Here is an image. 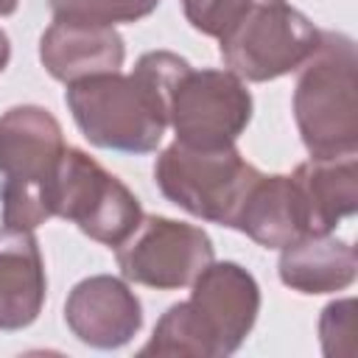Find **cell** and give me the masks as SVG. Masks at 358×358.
Segmentation results:
<instances>
[{
  "instance_id": "cell-1",
  "label": "cell",
  "mask_w": 358,
  "mask_h": 358,
  "mask_svg": "<svg viewBox=\"0 0 358 358\" xmlns=\"http://www.w3.org/2000/svg\"><path fill=\"white\" fill-rule=\"evenodd\" d=\"M185 67L187 62L171 50H148L131 73H101L67 84L64 103L92 145L151 154L168 129L171 90Z\"/></svg>"
},
{
  "instance_id": "cell-2",
  "label": "cell",
  "mask_w": 358,
  "mask_h": 358,
  "mask_svg": "<svg viewBox=\"0 0 358 358\" xmlns=\"http://www.w3.org/2000/svg\"><path fill=\"white\" fill-rule=\"evenodd\" d=\"M260 313V285L238 263H210L185 302L171 305L140 355H232L252 333Z\"/></svg>"
},
{
  "instance_id": "cell-3",
  "label": "cell",
  "mask_w": 358,
  "mask_h": 358,
  "mask_svg": "<svg viewBox=\"0 0 358 358\" xmlns=\"http://www.w3.org/2000/svg\"><path fill=\"white\" fill-rule=\"evenodd\" d=\"M355 42L338 31H319L313 53L296 67L294 120L310 157L358 151Z\"/></svg>"
},
{
  "instance_id": "cell-4",
  "label": "cell",
  "mask_w": 358,
  "mask_h": 358,
  "mask_svg": "<svg viewBox=\"0 0 358 358\" xmlns=\"http://www.w3.org/2000/svg\"><path fill=\"white\" fill-rule=\"evenodd\" d=\"M59 120L34 103L11 106L0 115V204L3 224L36 229L50 213V185L64 154Z\"/></svg>"
},
{
  "instance_id": "cell-5",
  "label": "cell",
  "mask_w": 358,
  "mask_h": 358,
  "mask_svg": "<svg viewBox=\"0 0 358 358\" xmlns=\"http://www.w3.org/2000/svg\"><path fill=\"white\" fill-rule=\"evenodd\" d=\"M257 176L235 145L190 148L173 140L154 162L157 187L171 204L229 229Z\"/></svg>"
},
{
  "instance_id": "cell-6",
  "label": "cell",
  "mask_w": 358,
  "mask_h": 358,
  "mask_svg": "<svg viewBox=\"0 0 358 358\" xmlns=\"http://www.w3.org/2000/svg\"><path fill=\"white\" fill-rule=\"evenodd\" d=\"M319 28L288 0H246L218 39L224 67L241 81H274L294 73L316 48Z\"/></svg>"
},
{
  "instance_id": "cell-7",
  "label": "cell",
  "mask_w": 358,
  "mask_h": 358,
  "mask_svg": "<svg viewBox=\"0 0 358 358\" xmlns=\"http://www.w3.org/2000/svg\"><path fill=\"white\" fill-rule=\"evenodd\" d=\"M50 213L115 249L143 218L137 196L81 148H64L50 185Z\"/></svg>"
},
{
  "instance_id": "cell-8",
  "label": "cell",
  "mask_w": 358,
  "mask_h": 358,
  "mask_svg": "<svg viewBox=\"0 0 358 358\" xmlns=\"http://www.w3.org/2000/svg\"><path fill=\"white\" fill-rule=\"evenodd\" d=\"M252 120V95L246 84L229 70H193L179 73L171 90L168 126L176 143L190 148L235 145Z\"/></svg>"
},
{
  "instance_id": "cell-9",
  "label": "cell",
  "mask_w": 358,
  "mask_h": 358,
  "mask_svg": "<svg viewBox=\"0 0 358 358\" xmlns=\"http://www.w3.org/2000/svg\"><path fill=\"white\" fill-rule=\"evenodd\" d=\"M213 241L201 227L145 213L131 235L115 246L123 280L157 291L190 285L213 263Z\"/></svg>"
},
{
  "instance_id": "cell-10",
  "label": "cell",
  "mask_w": 358,
  "mask_h": 358,
  "mask_svg": "<svg viewBox=\"0 0 358 358\" xmlns=\"http://www.w3.org/2000/svg\"><path fill=\"white\" fill-rule=\"evenodd\" d=\"M64 324L95 350H117L143 327V305L126 280L92 274L73 285L64 302Z\"/></svg>"
},
{
  "instance_id": "cell-11",
  "label": "cell",
  "mask_w": 358,
  "mask_h": 358,
  "mask_svg": "<svg viewBox=\"0 0 358 358\" xmlns=\"http://www.w3.org/2000/svg\"><path fill=\"white\" fill-rule=\"evenodd\" d=\"M123 59L126 45L115 25L53 20L39 39V62L62 84L101 73H117Z\"/></svg>"
},
{
  "instance_id": "cell-12",
  "label": "cell",
  "mask_w": 358,
  "mask_h": 358,
  "mask_svg": "<svg viewBox=\"0 0 358 358\" xmlns=\"http://www.w3.org/2000/svg\"><path fill=\"white\" fill-rule=\"evenodd\" d=\"M45 263L34 229L0 227V330H22L45 305Z\"/></svg>"
},
{
  "instance_id": "cell-13",
  "label": "cell",
  "mask_w": 358,
  "mask_h": 358,
  "mask_svg": "<svg viewBox=\"0 0 358 358\" xmlns=\"http://www.w3.org/2000/svg\"><path fill=\"white\" fill-rule=\"evenodd\" d=\"M308 221V235H327L358 210V157H310L291 173Z\"/></svg>"
},
{
  "instance_id": "cell-14",
  "label": "cell",
  "mask_w": 358,
  "mask_h": 358,
  "mask_svg": "<svg viewBox=\"0 0 358 358\" xmlns=\"http://www.w3.org/2000/svg\"><path fill=\"white\" fill-rule=\"evenodd\" d=\"M232 229L249 235L266 249H282L305 238V207L291 173H260L252 182Z\"/></svg>"
},
{
  "instance_id": "cell-15",
  "label": "cell",
  "mask_w": 358,
  "mask_h": 358,
  "mask_svg": "<svg viewBox=\"0 0 358 358\" xmlns=\"http://www.w3.org/2000/svg\"><path fill=\"white\" fill-rule=\"evenodd\" d=\"M282 285L299 294H336L355 282L358 257L352 243L327 235H305L280 249Z\"/></svg>"
},
{
  "instance_id": "cell-16",
  "label": "cell",
  "mask_w": 358,
  "mask_h": 358,
  "mask_svg": "<svg viewBox=\"0 0 358 358\" xmlns=\"http://www.w3.org/2000/svg\"><path fill=\"white\" fill-rule=\"evenodd\" d=\"M53 20H78L98 25L137 22L148 17L159 0H48Z\"/></svg>"
},
{
  "instance_id": "cell-17",
  "label": "cell",
  "mask_w": 358,
  "mask_h": 358,
  "mask_svg": "<svg viewBox=\"0 0 358 358\" xmlns=\"http://www.w3.org/2000/svg\"><path fill=\"white\" fill-rule=\"evenodd\" d=\"M322 352L330 358H347L355 352V299L344 296L330 302L319 319Z\"/></svg>"
},
{
  "instance_id": "cell-18",
  "label": "cell",
  "mask_w": 358,
  "mask_h": 358,
  "mask_svg": "<svg viewBox=\"0 0 358 358\" xmlns=\"http://www.w3.org/2000/svg\"><path fill=\"white\" fill-rule=\"evenodd\" d=\"M246 0H182L187 22L204 36L221 39L224 31L238 20Z\"/></svg>"
},
{
  "instance_id": "cell-19",
  "label": "cell",
  "mask_w": 358,
  "mask_h": 358,
  "mask_svg": "<svg viewBox=\"0 0 358 358\" xmlns=\"http://www.w3.org/2000/svg\"><path fill=\"white\" fill-rule=\"evenodd\" d=\"M8 59H11V42H8V34L0 28V73L8 67Z\"/></svg>"
},
{
  "instance_id": "cell-20",
  "label": "cell",
  "mask_w": 358,
  "mask_h": 358,
  "mask_svg": "<svg viewBox=\"0 0 358 358\" xmlns=\"http://www.w3.org/2000/svg\"><path fill=\"white\" fill-rule=\"evenodd\" d=\"M17 3H20V0H0V17L14 14V11H17Z\"/></svg>"
}]
</instances>
